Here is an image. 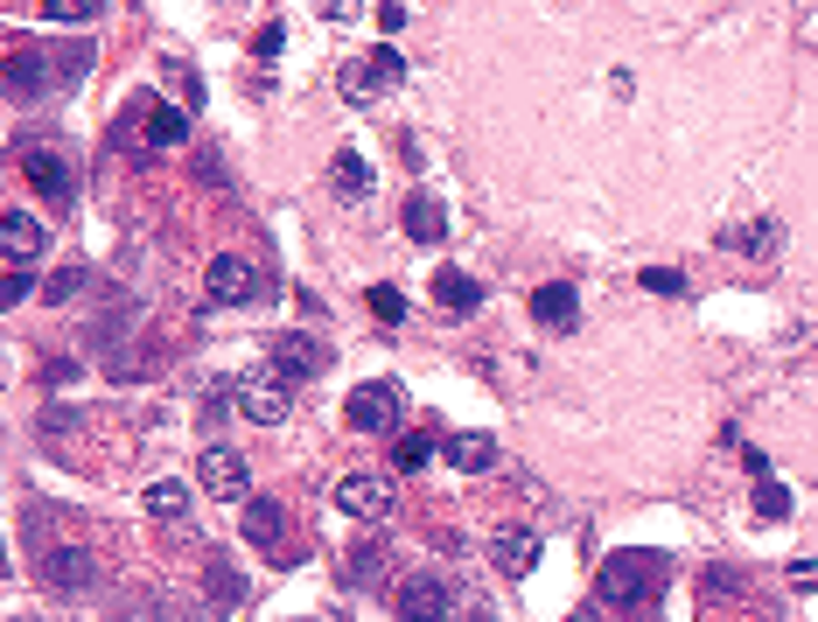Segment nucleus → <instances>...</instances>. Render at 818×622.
<instances>
[{
  "label": "nucleus",
  "instance_id": "nucleus-7",
  "mask_svg": "<svg viewBox=\"0 0 818 622\" xmlns=\"http://www.w3.org/2000/svg\"><path fill=\"white\" fill-rule=\"evenodd\" d=\"M791 245V231L776 217H749V224H720V252L735 259H776Z\"/></svg>",
  "mask_w": 818,
  "mask_h": 622
},
{
  "label": "nucleus",
  "instance_id": "nucleus-8",
  "mask_svg": "<svg viewBox=\"0 0 818 622\" xmlns=\"http://www.w3.org/2000/svg\"><path fill=\"white\" fill-rule=\"evenodd\" d=\"M392 84H406V64H399V49H371V64H357L350 78H344V99L371 105L378 91H392Z\"/></svg>",
  "mask_w": 818,
  "mask_h": 622
},
{
  "label": "nucleus",
  "instance_id": "nucleus-35",
  "mask_svg": "<svg viewBox=\"0 0 818 622\" xmlns=\"http://www.w3.org/2000/svg\"><path fill=\"white\" fill-rule=\"evenodd\" d=\"M567 622H587V615H567Z\"/></svg>",
  "mask_w": 818,
  "mask_h": 622
},
{
  "label": "nucleus",
  "instance_id": "nucleus-25",
  "mask_svg": "<svg viewBox=\"0 0 818 622\" xmlns=\"http://www.w3.org/2000/svg\"><path fill=\"white\" fill-rule=\"evenodd\" d=\"M392 462H399V476H413V468H427V462H434V433H399Z\"/></svg>",
  "mask_w": 818,
  "mask_h": 622
},
{
  "label": "nucleus",
  "instance_id": "nucleus-12",
  "mask_svg": "<svg viewBox=\"0 0 818 622\" xmlns=\"http://www.w3.org/2000/svg\"><path fill=\"white\" fill-rule=\"evenodd\" d=\"M22 168H29V182H35L49 203H70V196H78V176H70V161L56 155V147H29Z\"/></svg>",
  "mask_w": 818,
  "mask_h": 622
},
{
  "label": "nucleus",
  "instance_id": "nucleus-33",
  "mask_svg": "<svg viewBox=\"0 0 818 622\" xmlns=\"http://www.w3.org/2000/svg\"><path fill=\"white\" fill-rule=\"evenodd\" d=\"M211 588H217L224 609H232V601H238V574H232V567H217V574H211Z\"/></svg>",
  "mask_w": 818,
  "mask_h": 622
},
{
  "label": "nucleus",
  "instance_id": "nucleus-14",
  "mask_svg": "<svg viewBox=\"0 0 818 622\" xmlns=\"http://www.w3.org/2000/svg\"><path fill=\"white\" fill-rule=\"evenodd\" d=\"M273 371H280V378H315V371H322V343H315V336H301V329H288V336H273Z\"/></svg>",
  "mask_w": 818,
  "mask_h": 622
},
{
  "label": "nucleus",
  "instance_id": "nucleus-17",
  "mask_svg": "<svg viewBox=\"0 0 818 622\" xmlns=\"http://www.w3.org/2000/svg\"><path fill=\"white\" fill-rule=\"evenodd\" d=\"M434 301H441V308L455 315V323H462V315H475V308H483V287H475V280H469L462 267H441V273H434Z\"/></svg>",
  "mask_w": 818,
  "mask_h": 622
},
{
  "label": "nucleus",
  "instance_id": "nucleus-11",
  "mask_svg": "<svg viewBox=\"0 0 818 622\" xmlns=\"http://www.w3.org/2000/svg\"><path fill=\"white\" fill-rule=\"evenodd\" d=\"M385 504H392V483L385 476H365V468H357V476L336 483V511H344V518H378Z\"/></svg>",
  "mask_w": 818,
  "mask_h": 622
},
{
  "label": "nucleus",
  "instance_id": "nucleus-30",
  "mask_svg": "<svg viewBox=\"0 0 818 622\" xmlns=\"http://www.w3.org/2000/svg\"><path fill=\"white\" fill-rule=\"evenodd\" d=\"M280 43H288V29H280V22L253 29V56H280Z\"/></svg>",
  "mask_w": 818,
  "mask_h": 622
},
{
  "label": "nucleus",
  "instance_id": "nucleus-6",
  "mask_svg": "<svg viewBox=\"0 0 818 622\" xmlns=\"http://www.w3.org/2000/svg\"><path fill=\"white\" fill-rule=\"evenodd\" d=\"M197 483H203V497H217V504H245V497H253V489H245L238 448H203V455H197Z\"/></svg>",
  "mask_w": 818,
  "mask_h": 622
},
{
  "label": "nucleus",
  "instance_id": "nucleus-23",
  "mask_svg": "<svg viewBox=\"0 0 818 622\" xmlns=\"http://www.w3.org/2000/svg\"><path fill=\"white\" fill-rule=\"evenodd\" d=\"M147 511H155V518H168V524H182V511H189V489L182 483H147Z\"/></svg>",
  "mask_w": 818,
  "mask_h": 622
},
{
  "label": "nucleus",
  "instance_id": "nucleus-26",
  "mask_svg": "<svg viewBox=\"0 0 818 622\" xmlns=\"http://www.w3.org/2000/svg\"><path fill=\"white\" fill-rule=\"evenodd\" d=\"M371 315L385 329H399V323H406V294H399V287H371Z\"/></svg>",
  "mask_w": 818,
  "mask_h": 622
},
{
  "label": "nucleus",
  "instance_id": "nucleus-27",
  "mask_svg": "<svg viewBox=\"0 0 818 622\" xmlns=\"http://www.w3.org/2000/svg\"><path fill=\"white\" fill-rule=\"evenodd\" d=\"M643 294L679 301V294H686V273H679V267H643Z\"/></svg>",
  "mask_w": 818,
  "mask_h": 622
},
{
  "label": "nucleus",
  "instance_id": "nucleus-3",
  "mask_svg": "<svg viewBox=\"0 0 818 622\" xmlns=\"http://www.w3.org/2000/svg\"><path fill=\"white\" fill-rule=\"evenodd\" d=\"M392 609H399V622H455V588L441 574H406Z\"/></svg>",
  "mask_w": 818,
  "mask_h": 622
},
{
  "label": "nucleus",
  "instance_id": "nucleus-32",
  "mask_svg": "<svg viewBox=\"0 0 818 622\" xmlns=\"http://www.w3.org/2000/svg\"><path fill=\"white\" fill-rule=\"evenodd\" d=\"M735 588H741V574H735V567H714V574H707V595H714V601H720V595H735Z\"/></svg>",
  "mask_w": 818,
  "mask_h": 622
},
{
  "label": "nucleus",
  "instance_id": "nucleus-34",
  "mask_svg": "<svg viewBox=\"0 0 818 622\" xmlns=\"http://www.w3.org/2000/svg\"><path fill=\"white\" fill-rule=\"evenodd\" d=\"M29 287H35L29 267H8V287H0V294H8V301H29Z\"/></svg>",
  "mask_w": 818,
  "mask_h": 622
},
{
  "label": "nucleus",
  "instance_id": "nucleus-2",
  "mask_svg": "<svg viewBox=\"0 0 818 622\" xmlns=\"http://www.w3.org/2000/svg\"><path fill=\"white\" fill-rule=\"evenodd\" d=\"M399 412H406V392H399L392 378H371V385L350 392L344 420H350L357 433H399Z\"/></svg>",
  "mask_w": 818,
  "mask_h": 622
},
{
  "label": "nucleus",
  "instance_id": "nucleus-24",
  "mask_svg": "<svg viewBox=\"0 0 818 622\" xmlns=\"http://www.w3.org/2000/svg\"><path fill=\"white\" fill-rule=\"evenodd\" d=\"M85 287H91V273H85V267H64V273L43 280V301H49V308H64V301H78Z\"/></svg>",
  "mask_w": 818,
  "mask_h": 622
},
{
  "label": "nucleus",
  "instance_id": "nucleus-15",
  "mask_svg": "<svg viewBox=\"0 0 818 622\" xmlns=\"http://www.w3.org/2000/svg\"><path fill=\"white\" fill-rule=\"evenodd\" d=\"M43 224H35L29 211H8V217H0V252H8L14 259V267H29V259H43Z\"/></svg>",
  "mask_w": 818,
  "mask_h": 622
},
{
  "label": "nucleus",
  "instance_id": "nucleus-29",
  "mask_svg": "<svg viewBox=\"0 0 818 622\" xmlns=\"http://www.w3.org/2000/svg\"><path fill=\"white\" fill-rule=\"evenodd\" d=\"M43 14H49V22H91L99 0H43Z\"/></svg>",
  "mask_w": 818,
  "mask_h": 622
},
{
  "label": "nucleus",
  "instance_id": "nucleus-4",
  "mask_svg": "<svg viewBox=\"0 0 818 622\" xmlns=\"http://www.w3.org/2000/svg\"><path fill=\"white\" fill-rule=\"evenodd\" d=\"M232 399H238V412H245L253 427H280V420L294 412V399H288V378H280V371H253V378H238V392H232Z\"/></svg>",
  "mask_w": 818,
  "mask_h": 622
},
{
  "label": "nucleus",
  "instance_id": "nucleus-22",
  "mask_svg": "<svg viewBox=\"0 0 818 622\" xmlns=\"http://www.w3.org/2000/svg\"><path fill=\"white\" fill-rule=\"evenodd\" d=\"M189 140V112L182 105H155L147 112V147H182Z\"/></svg>",
  "mask_w": 818,
  "mask_h": 622
},
{
  "label": "nucleus",
  "instance_id": "nucleus-19",
  "mask_svg": "<svg viewBox=\"0 0 818 622\" xmlns=\"http://www.w3.org/2000/svg\"><path fill=\"white\" fill-rule=\"evenodd\" d=\"M280 532H288V511H280L273 497H245V539H253L259 553H273Z\"/></svg>",
  "mask_w": 818,
  "mask_h": 622
},
{
  "label": "nucleus",
  "instance_id": "nucleus-16",
  "mask_svg": "<svg viewBox=\"0 0 818 622\" xmlns=\"http://www.w3.org/2000/svg\"><path fill=\"white\" fill-rule=\"evenodd\" d=\"M441 462L462 468V476H483V468L497 462V441H490V433H448V441H441Z\"/></svg>",
  "mask_w": 818,
  "mask_h": 622
},
{
  "label": "nucleus",
  "instance_id": "nucleus-13",
  "mask_svg": "<svg viewBox=\"0 0 818 622\" xmlns=\"http://www.w3.org/2000/svg\"><path fill=\"white\" fill-rule=\"evenodd\" d=\"M490 559H497V574H504V580H525L531 567H539V539H531L525 524H504V532L490 539Z\"/></svg>",
  "mask_w": 818,
  "mask_h": 622
},
{
  "label": "nucleus",
  "instance_id": "nucleus-1",
  "mask_svg": "<svg viewBox=\"0 0 818 622\" xmlns=\"http://www.w3.org/2000/svg\"><path fill=\"white\" fill-rule=\"evenodd\" d=\"M595 588H602V601H608L616 615H643V609H651V595H664V553L623 545V553L602 559Z\"/></svg>",
  "mask_w": 818,
  "mask_h": 622
},
{
  "label": "nucleus",
  "instance_id": "nucleus-31",
  "mask_svg": "<svg viewBox=\"0 0 818 622\" xmlns=\"http://www.w3.org/2000/svg\"><path fill=\"white\" fill-rule=\"evenodd\" d=\"M309 8L322 14V22H350V14L365 8V0H309Z\"/></svg>",
  "mask_w": 818,
  "mask_h": 622
},
{
  "label": "nucleus",
  "instance_id": "nucleus-21",
  "mask_svg": "<svg viewBox=\"0 0 818 622\" xmlns=\"http://www.w3.org/2000/svg\"><path fill=\"white\" fill-rule=\"evenodd\" d=\"M329 176H336V196H344V203H365L371 196V161L357 155V147H336Z\"/></svg>",
  "mask_w": 818,
  "mask_h": 622
},
{
  "label": "nucleus",
  "instance_id": "nucleus-28",
  "mask_svg": "<svg viewBox=\"0 0 818 622\" xmlns=\"http://www.w3.org/2000/svg\"><path fill=\"white\" fill-rule=\"evenodd\" d=\"M755 511H763V518H791V489L763 476V483H755Z\"/></svg>",
  "mask_w": 818,
  "mask_h": 622
},
{
  "label": "nucleus",
  "instance_id": "nucleus-9",
  "mask_svg": "<svg viewBox=\"0 0 818 622\" xmlns=\"http://www.w3.org/2000/svg\"><path fill=\"white\" fill-rule=\"evenodd\" d=\"M531 323H539V329H553V336H574V329H581V294L567 287V280L539 287V294H531Z\"/></svg>",
  "mask_w": 818,
  "mask_h": 622
},
{
  "label": "nucleus",
  "instance_id": "nucleus-10",
  "mask_svg": "<svg viewBox=\"0 0 818 622\" xmlns=\"http://www.w3.org/2000/svg\"><path fill=\"white\" fill-rule=\"evenodd\" d=\"M203 280H211V301H253L259 294V267H253V259H238V252H217Z\"/></svg>",
  "mask_w": 818,
  "mask_h": 622
},
{
  "label": "nucleus",
  "instance_id": "nucleus-18",
  "mask_svg": "<svg viewBox=\"0 0 818 622\" xmlns=\"http://www.w3.org/2000/svg\"><path fill=\"white\" fill-rule=\"evenodd\" d=\"M399 217H406V238H413V245H441V231H448V211H441L427 190H413Z\"/></svg>",
  "mask_w": 818,
  "mask_h": 622
},
{
  "label": "nucleus",
  "instance_id": "nucleus-5",
  "mask_svg": "<svg viewBox=\"0 0 818 622\" xmlns=\"http://www.w3.org/2000/svg\"><path fill=\"white\" fill-rule=\"evenodd\" d=\"M35 574H43L49 595H91V588H99V559H91L85 545H49Z\"/></svg>",
  "mask_w": 818,
  "mask_h": 622
},
{
  "label": "nucleus",
  "instance_id": "nucleus-20",
  "mask_svg": "<svg viewBox=\"0 0 818 622\" xmlns=\"http://www.w3.org/2000/svg\"><path fill=\"white\" fill-rule=\"evenodd\" d=\"M8 91H14V99H43V91H49V56L14 49L8 56Z\"/></svg>",
  "mask_w": 818,
  "mask_h": 622
}]
</instances>
